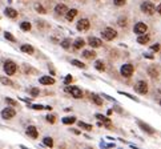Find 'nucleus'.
I'll return each mask as SVG.
<instances>
[{"mask_svg": "<svg viewBox=\"0 0 161 149\" xmlns=\"http://www.w3.org/2000/svg\"><path fill=\"white\" fill-rule=\"evenodd\" d=\"M156 11H157V12H158V13H160V15H161V4H160V6H158V7H157V8H156Z\"/></svg>", "mask_w": 161, "mask_h": 149, "instance_id": "nucleus-43", "label": "nucleus"}, {"mask_svg": "<svg viewBox=\"0 0 161 149\" xmlns=\"http://www.w3.org/2000/svg\"><path fill=\"white\" fill-rule=\"evenodd\" d=\"M39 81H40V84H43V85H52V84H55V79L49 77V76H41Z\"/></svg>", "mask_w": 161, "mask_h": 149, "instance_id": "nucleus-11", "label": "nucleus"}, {"mask_svg": "<svg viewBox=\"0 0 161 149\" xmlns=\"http://www.w3.org/2000/svg\"><path fill=\"white\" fill-rule=\"evenodd\" d=\"M35 8H36V11H38V12H40V13H45V9H44L40 4H36V6H35Z\"/></svg>", "mask_w": 161, "mask_h": 149, "instance_id": "nucleus-35", "label": "nucleus"}, {"mask_svg": "<svg viewBox=\"0 0 161 149\" xmlns=\"http://www.w3.org/2000/svg\"><path fill=\"white\" fill-rule=\"evenodd\" d=\"M147 29H148L147 24H144V23H137V24L135 26V33L143 35V33H145V32H147Z\"/></svg>", "mask_w": 161, "mask_h": 149, "instance_id": "nucleus-9", "label": "nucleus"}, {"mask_svg": "<svg viewBox=\"0 0 161 149\" xmlns=\"http://www.w3.org/2000/svg\"><path fill=\"white\" fill-rule=\"evenodd\" d=\"M77 125H79V128H81V129H85V131H92V125L85 124V123H83V121H79Z\"/></svg>", "mask_w": 161, "mask_h": 149, "instance_id": "nucleus-22", "label": "nucleus"}, {"mask_svg": "<svg viewBox=\"0 0 161 149\" xmlns=\"http://www.w3.org/2000/svg\"><path fill=\"white\" fill-rule=\"evenodd\" d=\"M4 37H6L7 40H9V41H12V43H15V41H16V39H15L13 36H12L11 33H9V32H6V33H4Z\"/></svg>", "mask_w": 161, "mask_h": 149, "instance_id": "nucleus-31", "label": "nucleus"}, {"mask_svg": "<svg viewBox=\"0 0 161 149\" xmlns=\"http://www.w3.org/2000/svg\"><path fill=\"white\" fill-rule=\"evenodd\" d=\"M118 26H120V27H125V26H127V19H123V17H121L120 20H118Z\"/></svg>", "mask_w": 161, "mask_h": 149, "instance_id": "nucleus-39", "label": "nucleus"}, {"mask_svg": "<svg viewBox=\"0 0 161 149\" xmlns=\"http://www.w3.org/2000/svg\"><path fill=\"white\" fill-rule=\"evenodd\" d=\"M47 121L51 123V124H53L56 121V116L55 115H48V116H47Z\"/></svg>", "mask_w": 161, "mask_h": 149, "instance_id": "nucleus-32", "label": "nucleus"}, {"mask_svg": "<svg viewBox=\"0 0 161 149\" xmlns=\"http://www.w3.org/2000/svg\"><path fill=\"white\" fill-rule=\"evenodd\" d=\"M21 51L26 52V53L32 55V53H33V47H32V45H28V44H24V45H21Z\"/></svg>", "mask_w": 161, "mask_h": 149, "instance_id": "nucleus-21", "label": "nucleus"}, {"mask_svg": "<svg viewBox=\"0 0 161 149\" xmlns=\"http://www.w3.org/2000/svg\"><path fill=\"white\" fill-rule=\"evenodd\" d=\"M55 11H56V13L57 15H65L67 12H68V8H67L65 4H57L56 8H55Z\"/></svg>", "mask_w": 161, "mask_h": 149, "instance_id": "nucleus-13", "label": "nucleus"}, {"mask_svg": "<svg viewBox=\"0 0 161 149\" xmlns=\"http://www.w3.org/2000/svg\"><path fill=\"white\" fill-rule=\"evenodd\" d=\"M148 41H149V36L145 35V33L140 35V36L137 37V43L138 44H145V43H148Z\"/></svg>", "mask_w": 161, "mask_h": 149, "instance_id": "nucleus-18", "label": "nucleus"}, {"mask_svg": "<svg viewBox=\"0 0 161 149\" xmlns=\"http://www.w3.org/2000/svg\"><path fill=\"white\" fill-rule=\"evenodd\" d=\"M150 49H152V51H156V52H157L158 49H160V45H158V44H155V45L150 47Z\"/></svg>", "mask_w": 161, "mask_h": 149, "instance_id": "nucleus-42", "label": "nucleus"}, {"mask_svg": "<svg viewBox=\"0 0 161 149\" xmlns=\"http://www.w3.org/2000/svg\"><path fill=\"white\" fill-rule=\"evenodd\" d=\"M133 73V65L132 64H124L121 67V74L124 77H131Z\"/></svg>", "mask_w": 161, "mask_h": 149, "instance_id": "nucleus-6", "label": "nucleus"}, {"mask_svg": "<svg viewBox=\"0 0 161 149\" xmlns=\"http://www.w3.org/2000/svg\"><path fill=\"white\" fill-rule=\"evenodd\" d=\"M44 145L52 148V146H53V140H52L51 137H45V138H44Z\"/></svg>", "mask_w": 161, "mask_h": 149, "instance_id": "nucleus-28", "label": "nucleus"}, {"mask_svg": "<svg viewBox=\"0 0 161 149\" xmlns=\"http://www.w3.org/2000/svg\"><path fill=\"white\" fill-rule=\"evenodd\" d=\"M101 35H103V37L105 40H113V39L117 36V32L112 28H105L103 32H101Z\"/></svg>", "mask_w": 161, "mask_h": 149, "instance_id": "nucleus-4", "label": "nucleus"}, {"mask_svg": "<svg viewBox=\"0 0 161 149\" xmlns=\"http://www.w3.org/2000/svg\"><path fill=\"white\" fill-rule=\"evenodd\" d=\"M95 67H96V69H97V71H104V69H105V65H104V63L101 60H97L95 63Z\"/></svg>", "mask_w": 161, "mask_h": 149, "instance_id": "nucleus-27", "label": "nucleus"}, {"mask_svg": "<svg viewBox=\"0 0 161 149\" xmlns=\"http://www.w3.org/2000/svg\"><path fill=\"white\" fill-rule=\"evenodd\" d=\"M83 56H84L85 59H93V57L96 56V53H95L93 51H84V52H83Z\"/></svg>", "mask_w": 161, "mask_h": 149, "instance_id": "nucleus-25", "label": "nucleus"}, {"mask_svg": "<svg viewBox=\"0 0 161 149\" xmlns=\"http://www.w3.org/2000/svg\"><path fill=\"white\" fill-rule=\"evenodd\" d=\"M96 118H97V120H100V121H103V124L106 126V128H109V126L112 125V123H111L109 118H106L105 116L100 115V113H97V115H96Z\"/></svg>", "mask_w": 161, "mask_h": 149, "instance_id": "nucleus-14", "label": "nucleus"}, {"mask_svg": "<svg viewBox=\"0 0 161 149\" xmlns=\"http://www.w3.org/2000/svg\"><path fill=\"white\" fill-rule=\"evenodd\" d=\"M92 100L96 105H103V99H101L99 95H92Z\"/></svg>", "mask_w": 161, "mask_h": 149, "instance_id": "nucleus-23", "label": "nucleus"}, {"mask_svg": "<svg viewBox=\"0 0 161 149\" xmlns=\"http://www.w3.org/2000/svg\"><path fill=\"white\" fill-rule=\"evenodd\" d=\"M4 13H6V16L11 17V19H15V17L17 16V11H15L13 8H11V7H8V8H6V11H4Z\"/></svg>", "mask_w": 161, "mask_h": 149, "instance_id": "nucleus-17", "label": "nucleus"}, {"mask_svg": "<svg viewBox=\"0 0 161 149\" xmlns=\"http://www.w3.org/2000/svg\"><path fill=\"white\" fill-rule=\"evenodd\" d=\"M64 81H65V84H69L71 81H72V76H71V74H68V76L65 77V80H64Z\"/></svg>", "mask_w": 161, "mask_h": 149, "instance_id": "nucleus-41", "label": "nucleus"}, {"mask_svg": "<svg viewBox=\"0 0 161 149\" xmlns=\"http://www.w3.org/2000/svg\"><path fill=\"white\" fill-rule=\"evenodd\" d=\"M120 93H121V95H124V96H127V97H129V99H132V100H135V101H138L137 97H135V96L129 95V93H124V92H120Z\"/></svg>", "mask_w": 161, "mask_h": 149, "instance_id": "nucleus-38", "label": "nucleus"}, {"mask_svg": "<svg viewBox=\"0 0 161 149\" xmlns=\"http://www.w3.org/2000/svg\"><path fill=\"white\" fill-rule=\"evenodd\" d=\"M144 56H145V57H148V59H153V56H152V55H148V53H144Z\"/></svg>", "mask_w": 161, "mask_h": 149, "instance_id": "nucleus-44", "label": "nucleus"}, {"mask_svg": "<svg viewBox=\"0 0 161 149\" xmlns=\"http://www.w3.org/2000/svg\"><path fill=\"white\" fill-rule=\"evenodd\" d=\"M69 45H71V41L68 40V39H65V40H63V43H61V47H63V48H69Z\"/></svg>", "mask_w": 161, "mask_h": 149, "instance_id": "nucleus-33", "label": "nucleus"}, {"mask_svg": "<svg viewBox=\"0 0 161 149\" xmlns=\"http://www.w3.org/2000/svg\"><path fill=\"white\" fill-rule=\"evenodd\" d=\"M26 133L29 136V137H32V138H38V129L35 128L33 125H31V126H28L27 128V131H26Z\"/></svg>", "mask_w": 161, "mask_h": 149, "instance_id": "nucleus-10", "label": "nucleus"}, {"mask_svg": "<svg viewBox=\"0 0 161 149\" xmlns=\"http://www.w3.org/2000/svg\"><path fill=\"white\" fill-rule=\"evenodd\" d=\"M65 91L69 92V93H71V96H72V97H75V99L83 97V92H81V89L77 88V87H67Z\"/></svg>", "mask_w": 161, "mask_h": 149, "instance_id": "nucleus-3", "label": "nucleus"}, {"mask_svg": "<svg viewBox=\"0 0 161 149\" xmlns=\"http://www.w3.org/2000/svg\"><path fill=\"white\" fill-rule=\"evenodd\" d=\"M135 89H136V92L140 93V95H145V93L148 92V84L145 83V81L141 80L135 85Z\"/></svg>", "mask_w": 161, "mask_h": 149, "instance_id": "nucleus-5", "label": "nucleus"}, {"mask_svg": "<svg viewBox=\"0 0 161 149\" xmlns=\"http://www.w3.org/2000/svg\"><path fill=\"white\" fill-rule=\"evenodd\" d=\"M75 121H76L75 117H64L63 118V123L64 124H73Z\"/></svg>", "mask_w": 161, "mask_h": 149, "instance_id": "nucleus-30", "label": "nucleus"}, {"mask_svg": "<svg viewBox=\"0 0 161 149\" xmlns=\"http://www.w3.org/2000/svg\"><path fill=\"white\" fill-rule=\"evenodd\" d=\"M125 1H127V0H113V3L116 4V6H124V4H125Z\"/></svg>", "mask_w": 161, "mask_h": 149, "instance_id": "nucleus-37", "label": "nucleus"}, {"mask_svg": "<svg viewBox=\"0 0 161 149\" xmlns=\"http://www.w3.org/2000/svg\"><path fill=\"white\" fill-rule=\"evenodd\" d=\"M6 103L9 104V105H12V106H16L17 105V101L12 100V99H6Z\"/></svg>", "mask_w": 161, "mask_h": 149, "instance_id": "nucleus-34", "label": "nucleus"}, {"mask_svg": "<svg viewBox=\"0 0 161 149\" xmlns=\"http://www.w3.org/2000/svg\"><path fill=\"white\" fill-rule=\"evenodd\" d=\"M31 95L33 96V97H36V96L39 95V89L38 88H32L31 89Z\"/></svg>", "mask_w": 161, "mask_h": 149, "instance_id": "nucleus-40", "label": "nucleus"}, {"mask_svg": "<svg viewBox=\"0 0 161 149\" xmlns=\"http://www.w3.org/2000/svg\"><path fill=\"white\" fill-rule=\"evenodd\" d=\"M71 64L79 67V68H85V64H83L81 61H79V60H71Z\"/></svg>", "mask_w": 161, "mask_h": 149, "instance_id": "nucleus-29", "label": "nucleus"}, {"mask_svg": "<svg viewBox=\"0 0 161 149\" xmlns=\"http://www.w3.org/2000/svg\"><path fill=\"white\" fill-rule=\"evenodd\" d=\"M0 83L4 84V85H8V87H15L13 81H11L9 79H7V77H3V76H0Z\"/></svg>", "mask_w": 161, "mask_h": 149, "instance_id": "nucleus-20", "label": "nucleus"}, {"mask_svg": "<svg viewBox=\"0 0 161 149\" xmlns=\"http://www.w3.org/2000/svg\"><path fill=\"white\" fill-rule=\"evenodd\" d=\"M138 125L141 126V129H143V131H145V132H148V133H149V135H153V133H155V131H153V129L150 128V126L148 125V124L143 123V121H138Z\"/></svg>", "mask_w": 161, "mask_h": 149, "instance_id": "nucleus-16", "label": "nucleus"}, {"mask_svg": "<svg viewBox=\"0 0 161 149\" xmlns=\"http://www.w3.org/2000/svg\"><path fill=\"white\" fill-rule=\"evenodd\" d=\"M89 26H91V24H89V20L88 19H80V20H79V23H77V29L79 31H88L89 29Z\"/></svg>", "mask_w": 161, "mask_h": 149, "instance_id": "nucleus-8", "label": "nucleus"}, {"mask_svg": "<svg viewBox=\"0 0 161 149\" xmlns=\"http://www.w3.org/2000/svg\"><path fill=\"white\" fill-rule=\"evenodd\" d=\"M160 105H161V100H160Z\"/></svg>", "mask_w": 161, "mask_h": 149, "instance_id": "nucleus-45", "label": "nucleus"}, {"mask_svg": "<svg viewBox=\"0 0 161 149\" xmlns=\"http://www.w3.org/2000/svg\"><path fill=\"white\" fill-rule=\"evenodd\" d=\"M77 15V9H68V12L65 13V17L68 21H72L75 19V16Z\"/></svg>", "mask_w": 161, "mask_h": 149, "instance_id": "nucleus-15", "label": "nucleus"}, {"mask_svg": "<svg viewBox=\"0 0 161 149\" xmlns=\"http://www.w3.org/2000/svg\"><path fill=\"white\" fill-rule=\"evenodd\" d=\"M31 108L32 109H36V111H41V109H45V106L40 105V104H35V105H32Z\"/></svg>", "mask_w": 161, "mask_h": 149, "instance_id": "nucleus-36", "label": "nucleus"}, {"mask_svg": "<svg viewBox=\"0 0 161 149\" xmlns=\"http://www.w3.org/2000/svg\"><path fill=\"white\" fill-rule=\"evenodd\" d=\"M84 44H85V43H84L83 39H76L75 43H73V48H75V49H80V48H83V47H84Z\"/></svg>", "mask_w": 161, "mask_h": 149, "instance_id": "nucleus-19", "label": "nucleus"}, {"mask_svg": "<svg viewBox=\"0 0 161 149\" xmlns=\"http://www.w3.org/2000/svg\"><path fill=\"white\" fill-rule=\"evenodd\" d=\"M20 28L23 29V31H27V32H28L29 29H31V23H29V21H23V23L20 24Z\"/></svg>", "mask_w": 161, "mask_h": 149, "instance_id": "nucleus-26", "label": "nucleus"}, {"mask_svg": "<svg viewBox=\"0 0 161 149\" xmlns=\"http://www.w3.org/2000/svg\"><path fill=\"white\" fill-rule=\"evenodd\" d=\"M3 68H4V72L11 76V74H15V72H16V64L12 60H7L6 63H4Z\"/></svg>", "mask_w": 161, "mask_h": 149, "instance_id": "nucleus-1", "label": "nucleus"}, {"mask_svg": "<svg viewBox=\"0 0 161 149\" xmlns=\"http://www.w3.org/2000/svg\"><path fill=\"white\" fill-rule=\"evenodd\" d=\"M148 73H149L150 77H157L158 76V71L155 68V67H150V68L148 69Z\"/></svg>", "mask_w": 161, "mask_h": 149, "instance_id": "nucleus-24", "label": "nucleus"}, {"mask_svg": "<svg viewBox=\"0 0 161 149\" xmlns=\"http://www.w3.org/2000/svg\"><path fill=\"white\" fill-rule=\"evenodd\" d=\"M141 11L144 12V13H147V15H153L155 13V11H156V7L153 6L150 1H145V3L141 4Z\"/></svg>", "mask_w": 161, "mask_h": 149, "instance_id": "nucleus-2", "label": "nucleus"}, {"mask_svg": "<svg viewBox=\"0 0 161 149\" xmlns=\"http://www.w3.org/2000/svg\"><path fill=\"white\" fill-rule=\"evenodd\" d=\"M15 115H16V112H15V109H12V108H6V109L1 111V117L6 118V120H11V118H13Z\"/></svg>", "mask_w": 161, "mask_h": 149, "instance_id": "nucleus-7", "label": "nucleus"}, {"mask_svg": "<svg viewBox=\"0 0 161 149\" xmlns=\"http://www.w3.org/2000/svg\"><path fill=\"white\" fill-rule=\"evenodd\" d=\"M101 44H103V41L100 39H97V37H89V45L91 47L97 48V47H101Z\"/></svg>", "mask_w": 161, "mask_h": 149, "instance_id": "nucleus-12", "label": "nucleus"}]
</instances>
